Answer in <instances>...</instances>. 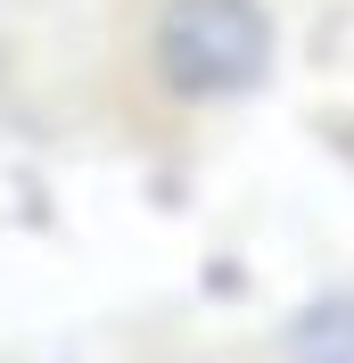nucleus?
Instances as JSON below:
<instances>
[{
    "instance_id": "1",
    "label": "nucleus",
    "mask_w": 354,
    "mask_h": 363,
    "mask_svg": "<svg viewBox=\"0 0 354 363\" xmlns=\"http://www.w3.org/2000/svg\"><path fill=\"white\" fill-rule=\"evenodd\" d=\"M272 9L264 0H165L149 25V67L156 83L190 99V108H222L264 91L272 74Z\"/></svg>"
}]
</instances>
